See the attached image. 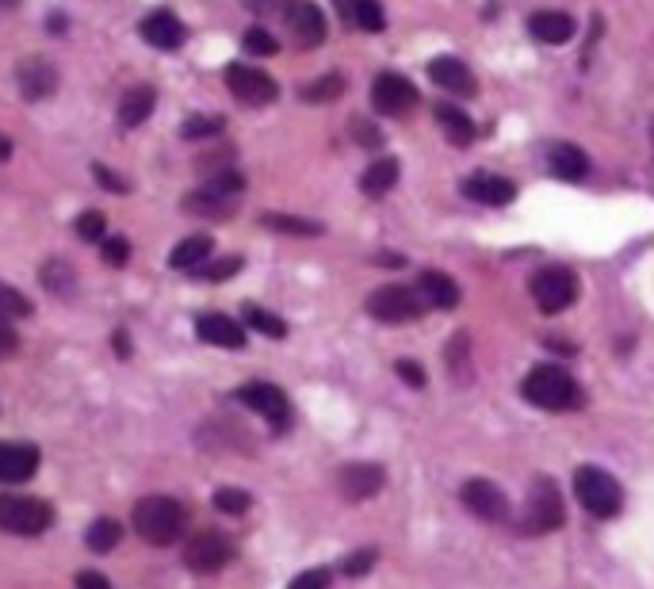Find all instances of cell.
Instances as JSON below:
<instances>
[{
    "instance_id": "6da1fadb",
    "label": "cell",
    "mask_w": 654,
    "mask_h": 589,
    "mask_svg": "<svg viewBox=\"0 0 654 589\" xmlns=\"http://www.w3.org/2000/svg\"><path fill=\"white\" fill-rule=\"evenodd\" d=\"M521 394L532 406L547 410V414H567V410H578V406H582V387H578V379H574L567 368H559V364H540V368L528 371L521 383Z\"/></svg>"
},
{
    "instance_id": "7a4b0ae2",
    "label": "cell",
    "mask_w": 654,
    "mask_h": 589,
    "mask_svg": "<svg viewBox=\"0 0 654 589\" xmlns=\"http://www.w3.org/2000/svg\"><path fill=\"white\" fill-rule=\"evenodd\" d=\"M180 528H184V505L176 498H142L134 505V532L153 547H169L180 540Z\"/></svg>"
},
{
    "instance_id": "3957f363",
    "label": "cell",
    "mask_w": 654,
    "mask_h": 589,
    "mask_svg": "<svg viewBox=\"0 0 654 589\" xmlns=\"http://www.w3.org/2000/svg\"><path fill=\"white\" fill-rule=\"evenodd\" d=\"M574 498L593 517H616L620 505H624V490L605 467H589L586 463V467L574 471Z\"/></svg>"
},
{
    "instance_id": "277c9868",
    "label": "cell",
    "mask_w": 654,
    "mask_h": 589,
    "mask_svg": "<svg viewBox=\"0 0 654 589\" xmlns=\"http://www.w3.org/2000/svg\"><path fill=\"white\" fill-rule=\"evenodd\" d=\"M54 521V509L43 498H23V494H0V528L16 536H39Z\"/></svg>"
},
{
    "instance_id": "5b68a950",
    "label": "cell",
    "mask_w": 654,
    "mask_h": 589,
    "mask_svg": "<svg viewBox=\"0 0 654 589\" xmlns=\"http://www.w3.org/2000/svg\"><path fill=\"white\" fill-rule=\"evenodd\" d=\"M532 299L544 314H563L578 299V276L563 264H547L532 276Z\"/></svg>"
},
{
    "instance_id": "8992f818",
    "label": "cell",
    "mask_w": 654,
    "mask_h": 589,
    "mask_svg": "<svg viewBox=\"0 0 654 589\" xmlns=\"http://www.w3.org/2000/svg\"><path fill=\"white\" fill-rule=\"evenodd\" d=\"M368 314L387 322V326H402V322H417L425 314V299L414 287H379V291L368 295Z\"/></svg>"
},
{
    "instance_id": "52a82bcc",
    "label": "cell",
    "mask_w": 654,
    "mask_h": 589,
    "mask_svg": "<svg viewBox=\"0 0 654 589\" xmlns=\"http://www.w3.org/2000/svg\"><path fill=\"white\" fill-rule=\"evenodd\" d=\"M563 521H567L563 494L547 475H540L528 486V521H524V528L528 532H555V528H563Z\"/></svg>"
},
{
    "instance_id": "ba28073f",
    "label": "cell",
    "mask_w": 654,
    "mask_h": 589,
    "mask_svg": "<svg viewBox=\"0 0 654 589\" xmlns=\"http://www.w3.org/2000/svg\"><path fill=\"white\" fill-rule=\"evenodd\" d=\"M230 559H234V544H230L222 532H215V528H203V532H196V536L184 544V567L196 570V574H215V570H222Z\"/></svg>"
},
{
    "instance_id": "9c48e42d",
    "label": "cell",
    "mask_w": 654,
    "mask_h": 589,
    "mask_svg": "<svg viewBox=\"0 0 654 589\" xmlns=\"http://www.w3.org/2000/svg\"><path fill=\"white\" fill-rule=\"evenodd\" d=\"M459 502H463L467 513H475V517L486 524L509 521V498H505V490L498 486V482L467 479L463 482V490H459Z\"/></svg>"
},
{
    "instance_id": "30bf717a",
    "label": "cell",
    "mask_w": 654,
    "mask_h": 589,
    "mask_svg": "<svg viewBox=\"0 0 654 589\" xmlns=\"http://www.w3.org/2000/svg\"><path fill=\"white\" fill-rule=\"evenodd\" d=\"M238 402L249 406V410H257L276 433H284L291 425V402H287V394L276 383H245L238 391Z\"/></svg>"
},
{
    "instance_id": "8fae6325",
    "label": "cell",
    "mask_w": 654,
    "mask_h": 589,
    "mask_svg": "<svg viewBox=\"0 0 654 589\" xmlns=\"http://www.w3.org/2000/svg\"><path fill=\"white\" fill-rule=\"evenodd\" d=\"M226 85H230V92L238 96L241 104H249V108H264V104H272V100L280 96V85H276L264 69L241 66V62H234V66L226 69Z\"/></svg>"
},
{
    "instance_id": "7c38bea8",
    "label": "cell",
    "mask_w": 654,
    "mask_h": 589,
    "mask_svg": "<svg viewBox=\"0 0 654 589\" xmlns=\"http://www.w3.org/2000/svg\"><path fill=\"white\" fill-rule=\"evenodd\" d=\"M371 104L379 115H406L417 104L414 81H406L402 73H379L371 85Z\"/></svg>"
},
{
    "instance_id": "4fadbf2b",
    "label": "cell",
    "mask_w": 654,
    "mask_h": 589,
    "mask_svg": "<svg viewBox=\"0 0 654 589\" xmlns=\"http://www.w3.org/2000/svg\"><path fill=\"white\" fill-rule=\"evenodd\" d=\"M287 27H291V35H295V43L299 46H322L326 43V16H322V8L318 4H310V0H291L284 12Z\"/></svg>"
},
{
    "instance_id": "5bb4252c",
    "label": "cell",
    "mask_w": 654,
    "mask_h": 589,
    "mask_svg": "<svg viewBox=\"0 0 654 589\" xmlns=\"http://www.w3.org/2000/svg\"><path fill=\"white\" fill-rule=\"evenodd\" d=\"M383 482H387V475H383L379 463H349L337 475V486H341V494L349 502H368V498H375L383 490Z\"/></svg>"
},
{
    "instance_id": "9a60e30c",
    "label": "cell",
    "mask_w": 654,
    "mask_h": 589,
    "mask_svg": "<svg viewBox=\"0 0 654 589\" xmlns=\"http://www.w3.org/2000/svg\"><path fill=\"white\" fill-rule=\"evenodd\" d=\"M459 192L467 199H475V203H486V207H505V203L517 199V184L498 173H475L459 184Z\"/></svg>"
},
{
    "instance_id": "2e32d148",
    "label": "cell",
    "mask_w": 654,
    "mask_h": 589,
    "mask_svg": "<svg viewBox=\"0 0 654 589\" xmlns=\"http://www.w3.org/2000/svg\"><path fill=\"white\" fill-rule=\"evenodd\" d=\"M39 471V448L20 444V440H4L0 444V482H27Z\"/></svg>"
},
{
    "instance_id": "e0dca14e",
    "label": "cell",
    "mask_w": 654,
    "mask_h": 589,
    "mask_svg": "<svg viewBox=\"0 0 654 589\" xmlns=\"http://www.w3.org/2000/svg\"><path fill=\"white\" fill-rule=\"evenodd\" d=\"M16 81H20L23 100H46L58 88V69L50 66L46 58H23Z\"/></svg>"
},
{
    "instance_id": "ac0fdd59",
    "label": "cell",
    "mask_w": 654,
    "mask_h": 589,
    "mask_svg": "<svg viewBox=\"0 0 654 589\" xmlns=\"http://www.w3.org/2000/svg\"><path fill=\"white\" fill-rule=\"evenodd\" d=\"M138 31H142V39L157 50H180L184 46V23L176 20L173 12H165V8H157L150 12L146 20L138 23Z\"/></svg>"
},
{
    "instance_id": "d6986e66",
    "label": "cell",
    "mask_w": 654,
    "mask_h": 589,
    "mask_svg": "<svg viewBox=\"0 0 654 589\" xmlns=\"http://www.w3.org/2000/svg\"><path fill=\"white\" fill-rule=\"evenodd\" d=\"M429 77H433L444 92H452V96H475V92H479L475 73L463 66L459 58H433V62H429Z\"/></svg>"
},
{
    "instance_id": "ffe728a7",
    "label": "cell",
    "mask_w": 654,
    "mask_h": 589,
    "mask_svg": "<svg viewBox=\"0 0 654 589\" xmlns=\"http://www.w3.org/2000/svg\"><path fill=\"white\" fill-rule=\"evenodd\" d=\"M547 169H551V176H559L567 184H582L589 176V157L574 142H555L547 150Z\"/></svg>"
},
{
    "instance_id": "44dd1931",
    "label": "cell",
    "mask_w": 654,
    "mask_h": 589,
    "mask_svg": "<svg viewBox=\"0 0 654 589\" xmlns=\"http://www.w3.org/2000/svg\"><path fill=\"white\" fill-rule=\"evenodd\" d=\"M199 341L207 345H218V349H241L245 345V326L226 318V314H203L196 322Z\"/></svg>"
},
{
    "instance_id": "7402d4cb",
    "label": "cell",
    "mask_w": 654,
    "mask_h": 589,
    "mask_svg": "<svg viewBox=\"0 0 654 589\" xmlns=\"http://www.w3.org/2000/svg\"><path fill=\"white\" fill-rule=\"evenodd\" d=\"M528 31L547 46H563L574 39V31H578V23L570 20V12H536L532 20H528Z\"/></svg>"
},
{
    "instance_id": "603a6c76",
    "label": "cell",
    "mask_w": 654,
    "mask_h": 589,
    "mask_svg": "<svg viewBox=\"0 0 654 589\" xmlns=\"http://www.w3.org/2000/svg\"><path fill=\"white\" fill-rule=\"evenodd\" d=\"M417 291H421V299L425 306H436V310H452L459 303V284L452 276H444V272H421V280H417Z\"/></svg>"
},
{
    "instance_id": "cb8c5ba5",
    "label": "cell",
    "mask_w": 654,
    "mask_h": 589,
    "mask_svg": "<svg viewBox=\"0 0 654 589\" xmlns=\"http://www.w3.org/2000/svg\"><path fill=\"white\" fill-rule=\"evenodd\" d=\"M153 104H157V92L150 85H131L119 100V123L123 127H142L150 119Z\"/></svg>"
},
{
    "instance_id": "d4e9b609",
    "label": "cell",
    "mask_w": 654,
    "mask_h": 589,
    "mask_svg": "<svg viewBox=\"0 0 654 589\" xmlns=\"http://www.w3.org/2000/svg\"><path fill=\"white\" fill-rule=\"evenodd\" d=\"M398 173H402V165L394 157H383V161L368 165V173L360 176V192L371 199H383L398 184Z\"/></svg>"
},
{
    "instance_id": "484cf974",
    "label": "cell",
    "mask_w": 654,
    "mask_h": 589,
    "mask_svg": "<svg viewBox=\"0 0 654 589\" xmlns=\"http://www.w3.org/2000/svg\"><path fill=\"white\" fill-rule=\"evenodd\" d=\"M211 253H215V241L207 238V234H196V238H184L176 245L169 264H173L176 272H196L203 261H211Z\"/></svg>"
},
{
    "instance_id": "4316f807",
    "label": "cell",
    "mask_w": 654,
    "mask_h": 589,
    "mask_svg": "<svg viewBox=\"0 0 654 589\" xmlns=\"http://www.w3.org/2000/svg\"><path fill=\"white\" fill-rule=\"evenodd\" d=\"M436 123L444 127V134L452 138V146H459V150L475 142V123H471V115L459 111L456 104H440V108H436Z\"/></svg>"
},
{
    "instance_id": "83f0119b",
    "label": "cell",
    "mask_w": 654,
    "mask_h": 589,
    "mask_svg": "<svg viewBox=\"0 0 654 589\" xmlns=\"http://www.w3.org/2000/svg\"><path fill=\"white\" fill-rule=\"evenodd\" d=\"M180 207L188 211V215H196V219H230L234 215V203L226 196H215V192H192V196L180 199Z\"/></svg>"
},
{
    "instance_id": "f1b7e54d",
    "label": "cell",
    "mask_w": 654,
    "mask_h": 589,
    "mask_svg": "<svg viewBox=\"0 0 654 589\" xmlns=\"http://www.w3.org/2000/svg\"><path fill=\"white\" fill-rule=\"evenodd\" d=\"M261 226L276 230V234H291V238H318L322 234V222L295 219V215H261Z\"/></svg>"
},
{
    "instance_id": "f546056e",
    "label": "cell",
    "mask_w": 654,
    "mask_h": 589,
    "mask_svg": "<svg viewBox=\"0 0 654 589\" xmlns=\"http://www.w3.org/2000/svg\"><path fill=\"white\" fill-rule=\"evenodd\" d=\"M345 92V77L341 73H326V77H318V81H310V85L299 88V96H303L306 104H329V100H337Z\"/></svg>"
},
{
    "instance_id": "4dcf8cb0",
    "label": "cell",
    "mask_w": 654,
    "mask_h": 589,
    "mask_svg": "<svg viewBox=\"0 0 654 589\" xmlns=\"http://www.w3.org/2000/svg\"><path fill=\"white\" fill-rule=\"evenodd\" d=\"M241 318H245V326H253L264 337H287V322L280 314H272V310H261V306L249 303L241 310Z\"/></svg>"
},
{
    "instance_id": "1f68e13d",
    "label": "cell",
    "mask_w": 654,
    "mask_h": 589,
    "mask_svg": "<svg viewBox=\"0 0 654 589\" xmlns=\"http://www.w3.org/2000/svg\"><path fill=\"white\" fill-rule=\"evenodd\" d=\"M119 540H123V524L111 521V517H104V521H96L92 528H88L85 544L92 547V551H111V547H119Z\"/></svg>"
},
{
    "instance_id": "d6a6232c",
    "label": "cell",
    "mask_w": 654,
    "mask_h": 589,
    "mask_svg": "<svg viewBox=\"0 0 654 589\" xmlns=\"http://www.w3.org/2000/svg\"><path fill=\"white\" fill-rule=\"evenodd\" d=\"M352 27H360V31H383L387 27V16H383V8H379V0H352Z\"/></svg>"
},
{
    "instance_id": "836d02e7",
    "label": "cell",
    "mask_w": 654,
    "mask_h": 589,
    "mask_svg": "<svg viewBox=\"0 0 654 589\" xmlns=\"http://www.w3.org/2000/svg\"><path fill=\"white\" fill-rule=\"evenodd\" d=\"M207 192H215V196H226L234 199L245 192V173H238V169H215V173L207 176V184H203Z\"/></svg>"
},
{
    "instance_id": "e575fe53",
    "label": "cell",
    "mask_w": 654,
    "mask_h": 589,
    "mask_svg": "<svg viewBox=\"0 0 654 589\" xmlns=\"http://www.w3.org/2000/svg\"><path fill=\"white\" fill-rule=\"evenodd\" d=\"M43 284L50 287L54 295H73V287H77V276H73V268H69L66 261H46Z\"/></svg>"
},
{
    "instance_id": "d590c367",
    "label": "cell",
    "mask_w": 654,
    "mask_h": 589,
    "mask_svg": "<svg viewBox=\"0 0 654 589\" xmlns=\"http://www.w3.org/2000/svg\"><path fill=\"white\" fill-rule=\"evenodd\" d=\"M226 123L218 119V115H192V119H184V127H180V138H188V142H203V138H215Z\"/></svg>"
},
{
    "instance_id": "8d00e7d4",
    "label": "cell",
    "mask_w": 654,
    "mask_h": 589,
    "mask_svg": "<svg viewBox=\"0 0 654 589\" xmlns=\"http://www.w3.org/2000/svg\"><path fill=\"white\" fill-rule=\"evenodd\" d=\"M31 314V303H27V295H20L12 284H0V318H8V322H16V318H27Z\"/></svg>"
},
{
    "instance_id": "74e56055",
    "label": "cell",
    "mask_w": 654,
    "mask_h": 589,
    "mask_svg": "<svg viewBox=\"0 0 654 589\" xmlns=\"http://www.w3.org/2000/svg\"><path fill=\"white\" fill-rule=\"evenodd\" d=\"M241 46H245L249 54H257V58H272V54L280 50L276 35H272V31H264V27H249V31H245V39H241Z\"/></svg>"
},
{
    "instance_id": "f35d334b",
    "label": "cell",
    "mask_w": 654,
    "mask_h": 589,
    "mask_svg": "<svg viewBox=\"0 0 654 589\" xmlns=\"http://www.w3.org/2000/svg\"><path fill=\"white\" fill-rule=\"evenodd\" d=\"M249 505H253V498H249L245 490H215V509L230 513V517H241V513H249Z\"/></svg>"
},
{
    "instance_id": "ab89813d",
    "label": "cell",
    "mask_w": 654,
    "mask_h": 589,
    "mask_svg": "<svg viewBox=\"0 0 654 589\" xmlns=\"http://www.w3.org/2000/svg\"><path fill=\"white\" fill-rule=\"evenodd\" d=\"M100 245H104V264L108 268H123V264L131 261V241L127 238L115 234V238H104Z\"/></svg>"
},
{
    "instance_id": "60d3db41",
    "label": "cell",
    "mask_w": 654,
    "mask_h": 589,
    "mask_svg": "<svg viewBox=\"0 0 654 589\" xmlns=\"http://www.w3.org/2000/svg\"><path fill=\"white\" fill-rule=\"evenodd\" d=\"M241 268V257H226V261H203L196 268V276L199 280H226V276H234V272H238Z\"/></svg>"
},
{
    "instance_id": "b9f144b4",
    "label": "cell",
    "mask_w": 654,
    "mask_h": 589,
    "mask_svg": "<svg viewBox=\"0 0 654 589\" xmlns=\"http://www.w3.org/2000/svg\"><path fill=\"white\" fill-rule=\"evenodd\" d=\"M104 215L100 211H85L81 219H77V234H81V241H104L108 234H104Z\"/></svg>"
},
{
    "instance_id": "7bdbcfd3",
    "label": "cell",
    "mask_w": 654,
    "mask_h": 589,
    "mask_svg": "<svg viewBox=\"0 0 654 589\" xmlns=\"http://www.w3.org/2000/svg\"><path fill=\"white\" fill-rule=\"evenodd\" d=\"M287 4H291V0H245V8H249L257 20H284Z\"/></svg>"
},
{
    "instance_id": "ee69618b",
    "label": "cell",
    "mask_w": 654,
    "mask_h": 589,
    "mask_svg": "<svg viewBox=\"0 0 654 589\" xmlns=\"http://www.w3.org/2000/svg\"><path fill=\"white\" fill-rule=\"evenodd\" d=\"M375 559H379V551H375V547H364V551H356V555H349V559H345V574H349V578H360V574H368L371 567H375Z\"/></svg>"
},
{
    "instance_id": "f6af8a7d",
    "label": "cell",
    "mask_w": 654,
    "mask_h": 589,
    "mask_svg": "<svg viewBox=\"0 0 654 589\" xmlns=\"http://www.w3.org/2000/svg\"><path fill=\"white\" fill-rule=\"evenodd\" d=\"M448 364H452V371H456L459 379H467V333H456V337H452Z\"/></svg>"
},
{
    "instance_id": "bcb514c9",
    "label": "cell",
    "mask_w": 654,
    "mask_h": 589,
    "mask_svg": "<svg viewBox=\"0 0 654 589\" xmlns=\"http://www.w3.org/2000/svg\"><path fill=\"white\" fill-rule=\"evenodd\" d=\"M352 138H356L360 146H368V150H375V146L383 142V138H379V131L371 127L368 119H352Z\"/></svg>"
},
{
    "instance_id": "7dc6e473",
    "label": "cell",
    "mask_w": 654,
    "mask_h": 589,
    "mask_svg": "<svg viewBox=\"0 0 654 589\" xmlns=\"http://www.w3.org/2000/svg\"><path fill=\"white\" fill-rule=\"evenodd\" d=\"M394 371H398V375H402V379H406L414 391H421V387H425V368H421V364H414V360H398V364H394Z\"/></svg>"
},
{
    "instance_id": "c3c4849f",
    "label": "cell",
    "mask_w": 654,
    "mask_h": 589,
    "mask_svg": "<svg viewBox=\"0 0 654 589\" xmlns=\"http://www.w3.org/2000/svg\"><path fill=\"white\" fill-rule=\"evenodd\" d=\"M287 589H329V570H306Z\"/></svg>"
},
{
    "instance_id": "681fc988",
    "label": "cell",
    "mask_w": 654,
    "mask_h": 589,
    "mask_svg": "<svg viewBox=\"0 0 654 589\" xmlns=\"http://www.w3.org/2000/svg\"><path fill=\"white\" fill-rule=\"evenodd\" d=\"M92 176H96V180H100L108 192H127V180H119V176L111 173L108 165H92Z\"/></svg>"
},
{
    "instance_id": "f907efd6",
    "label": "cell",
    "mask_w": 654,
    "mask_h": 589,
    "mask_svg": "<svg viewBox=\"0 0 654 589\" xmlns=\"http://www.w3.org/2000/svg\"><path fill=\"white\" fill-rule=\"evenodd\" d=\"M16 345H20V337H16V329H12V322H8V318H0V356H8V352H16Z\"/></svg>"
},
{
    "instance_id": "816d5d0a",
    "label": "cell",
    "mask_w": 654,
    "mask_h": 589,
    "mask_svg": "<svg viewBox=\"0 0 654 589\" xmlns=\"http://www.w3.org/2000/svg\"><path fill=\"white\" fill-rule=\"evenodd\" d=\"M77 589H111V582L104 574H96V570H81L77 574Z\"/></svg>"
},
{
    "instance_id": "f5cc1de1",
    "label": "cell",
    "mask_w": 654,
    "mask_h": 589,
    "mask_svg": "<svg viewBox=\"0 0 654 589\" xmlns=\"http://www.w3.org/2000/svg\"><path fill=\"white\" fill-rule=\"evenodd\" d=\"M115 352L119 356H131V337L127 333H115Z\"/></svg>"
},
{
    "instance_id": "db71d44e",
    "label": "cell",
    "mask_w": 654,
    "mask_h": 589,
    "mask_svg": "<svg viewBox=\"0 0 654 589\" xmlns=\"http://www.w3.org/2000/svg\"><path fill=\"white\" fill-rule=\"evenodd\" d=\"M12 153V142H8V134H0V161Z\"/></svg>"
},
{
    "instance_id": "11a10c76",
    "label": "cell",
    "mask_w": 654,
    "mask_h": 589,
    "mask_svg": "<svg viewBox=\"0 0 654 589\" xmlns=\"http://www.w3.org/2000/svg\"><path fill=\"white\" fill-rule=\"evenodd\" d=\"M651 138H654V123H651Z\"/></svg>"
}]
</instances>
